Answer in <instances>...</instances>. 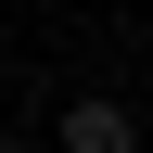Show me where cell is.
I'll return each instance as SVG.
<instances>
[{"label": "cell", "instance_id": "obj_1", "mask_svg": "<svg viewBox=\"0 0 153 153\" xmlns=\"http://www.w3.org/2000/svg\"><path fill=\"white\" fill-rule=\"evenodd\" d=\"M64 153H140V115L89 89V102H64Z\"/></svg>", "mask_w": 153, "mask_h": 153}]
</instances>
